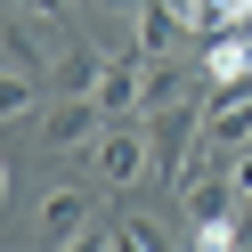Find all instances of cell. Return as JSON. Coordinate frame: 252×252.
Returning a JSON list of instances; mask_svg holds the SVG:
<instances>
[{"instance_id":"13","label":"cell","mask_w":252,"mask_h":252,"mask_svg":"<svg viewBox=\"0 0 252 252\" xmlns=\"http://www.w3.org/2000/svg\"><path fill=\"white\" fill-rule=\"evenodd\" d=\"M228 187L236 203H252V147H228Z\"/></svg>"},{"instance_id":"7","label":"cell","mask_w":252,"mask_h":252,"mask_svg":"<svg viewBox=\"0 0 252 252\" xmlns=\"http://www.w3.org/2000/svg\"><path fill=\"white\" fill-rule=\"evenodd\" d=\"M41 114V73L33 65H0V122H25Z\"/></svg>"},{"instance_id":"11","label":"cell","mask_w":252,"mask_h":252,"mask_svg":"<svg viewBox=\"0 0 252 252\" xmlns=\"http://www.w3.org/2000/svg\"><path fill=\"white\" fill-rule=\"evenodd\" d=\"M236 236H244V220H236V212H220V220H187V244H203V252L236 244Z\"/></svg>"},{"instance_id":"9","label":"cell","mask_w":252,"mask_h":252,"mask_svg":"<svg viewBox=\"0 0 252 252\" xmlns=\"http://www.w3.org/2000/svg\"><path fill=\"white\" fill-rule=\"evenodd\" d=\"M252 25V0H195V33H236Z\"/></svg>"},{"instance_id":"4","label":"cell","mask_w":252,"mask_h":252,"mask_svg":"<svg viewBox=\"0 0 252 252\" xmlns=\"http://www.w3.org/2000/svg\"><path fill=\"white\" fill-rule=\"evenodd\" d=\"M203 147H252V82H236V90H212L203 98Z\"/></svg>"},{"instance_id":"6","label":"cell","mask_w":252,"mask_h":252,"mask_svg":"<svg viewBox=\"0 0 252 252\" xmlns=\"http://www.w3.org/2000/svg\"><path fill=\"white\" fill-rule=\"evenodd\" d=\"M203 82H212V90L252 82V25H236V33H212V41H203Z\"/></svg>"},{"instance_id":"16","label":"cell","mask_w":252,"mask_h":252,"mask_svg":"<svg viewBox=\"0 0 252 252\" xmlns=\"http://www.w3.org/2000/svg\"><path fill=\"white\" fill-rule=\"evenodd\" d=\"M130 8H138V0H130Z\"/></svg>"},{"instance_id":"12","label":"cell","mask_w":252,"mask_h":252,"mask_svg":"<svg viewBox=\"0 0 252 252\" xmlns=\"http://www.w3.org/2000/svg\"><path fill=\"white\" fill-rule=\"evenodd\" d=\"M114 244H130V252H155V244H163V228H155V220H114Z\"/></svg>"},{"instance_id":"15","label":"cell","mask_w":252,"mask_h":252,"mask_svg":"<svg viewBox=\"0 0 252 252\" xmlns=\"http://www.w3.org/2000/svg\"><path fill=\"white\" fill-rule=\"evenodd\" d=\"M244 236H252V220H244Z\"/></svg>"},{"instance_id":"10","label":"cell","mask_w":252,"mask_h":252,"mask_svg":"<svg viewBox=\"0 0 252 252\" xmlns=\"http://www.w3.org/2000/svg\"><path fill=\"white\" fill-rule=\"evenodd\" d=\"M98 65H106L98 49H65L49 73H57V90H98Z\"/></svg>"},{"instance_id":"1","label":"cell","mask_w":252,"mask_h":252,"mask_svg":"<svg viewBox=\"0 0 252 252\" xmlns=\"http://www.w3.org/2000/svg\"><path fill=\"white\" fill-rule=\"evenodd\" d=\"M90 163H98V179H106V187H138V179L155 171V138L138 130L130 114H114V122L98 130V147H90Z\"/></svg>"},{"instance_id":"2","label":"cell","mask_w":252,"mask_h":252,"mask_svg":"<svg viewBox=\"0 0 252 252\" xmlns=\"http://www.w3.org/2000/svg\"><path fill=\"white\" fill-rule=\"evenodd\" d=\"M106 122H114V114H106V106L90 98V90H65V98H57L49 114H41V147H49V155H90Z\"/></svg>"},{"instance_id":"8","label":"cell","mask_w":252,"mask_h":252,"mask_svg":"<svg viewBox=\"0 0 252 252\" xmlns=\"http://www.w3.org/2000/svg\"><path fill=\"white\" fill-rule=\"evenodd\" d=\"M179 33H187V25H179V8H171V0H138V49H147V57H163Z\"/></svg>"},{"instance_id":"5","label":"cell","mask_w":252,"mask_h":252,"mask_svg":"<svg viewBox=\"0 0 252 252\" xmlns=\"http://www.w3.org/2000/svg\"><path fill=\"white\" fill-rule=\"evenodd\" d=\"M90 98H98L106 114H147V49H138V57H106Z\"/></svg>"},{"instance_id":"3","label":"cell","mask_w":252,"mask_h":252,"mask_svg":"<svg viewBox=\"0 0 252 252\" xmlns=\"http://www.w3.org/2000/svg\"><path fill=\"white\" fill-rule=\"evenodd\" d=\"M98 203L82 195V187H49V195H41V236H49V244H106V236L114 228H98Z\"/></svg>"},{"instance_id":"14","label":"cell","mask_w":252,"mask_h":252,"mask_svg":"<svg viewBox=\"0 0 252 252\" xmlns=\"http://www.w3.org/2000/svg\"><path fill=\"white\" fill-rule=\"evenodd\" d=\"M0 203H8V163H0Z\"/></svg>"}]
</instances>
